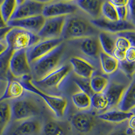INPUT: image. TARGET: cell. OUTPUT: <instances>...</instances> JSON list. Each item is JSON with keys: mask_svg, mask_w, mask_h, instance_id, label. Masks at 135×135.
<instances>
[{"mask_svg": "<svg viewBox=\"0 0 135 135\" xmlns=\"http://www.w3.org/2000/svg\"><path fill=\"white\" fill-rule=\"evenodd\" d=\"M97 28L91 23L78 16L66 17L61 38L64 39L86 38L97 34Z\"/></svg>", "mask_w": 135, "mask_h": 135, "instance_id": "6da1fadb", "label": "cell"}, {"mask_svg": "<svg viewBox=\"0 0 135 135\" xmlns=\"http://www.w3.org/2000/svg\"><path fill=\"white\" fill-rule=\"evenodd\" d=\"M64 49V43H61L49 54L31 64L36 80H41L58 68Z\"/></svg>", "mask_w": 135, "mask_h": 135, "instance_id": "7a4b0ae2", "label": "cell"}, {"mask_svg": "<svg viewBox=\"0 0 135 135\" xmlns=\"http://www.w3.org/2000/svg\"><path fill=\"white\" fill-rule=\"evenodd\" d=\"M8 47L13 51L30 49L41 41L37 34L22 29L20 28H12L5 38Z\"/></svg>", "mask_w": 135, "mask_h": 135, "instance_id": "3957f363", "label": "cell"}, {"mask_svg": "<svg viewBox=\"0 0 135 135\" xmlns=\"http://www.w3.org/2000/svg\"><path fill=\"white\" fill-rule=\"evenodd\" d=\"M20 83L22 84L24 89L41 97L56 116L60 118L64 115L68 105L66 99L62 97L53 96L45 94L40 89L36 87V86L31 83V80L27 78V76L24 77L22 81Z\"/></svg>", "mask_w": 135, "mask_h": 135, "instance_id": "277c9868", "label": "cell"}, {"mask_svg": "<svg viewBox=\"0 0 135 135\" xmlns=\"http://www.w3.org/2000/svg\"><path fill=\"white\" fill-rule=\"evenodd\" d=\"M12 118L17 122L31 119L39 114L38 105L29 99H22L14 101L11 105Z\"/></svg>", "mask_w": 135, "mask_h": 135, "instance_id": "5b68a950", "label": "cell"}, {"mask_svg": "<svg viewBox=\"0 0 135 135\" xmlns=\"http://www.w3.org/2000/svg\"><path fill=\"white\" fill-rule=\"evenodd\" d=\"M9 72L14 78H24L31 72V67L26 55V50L14 51L9 62Z\"/></svg>", "mask_w": 135, "mask_h": 135, "instance_id": "8992f818", "label": "cell"}, {"mask_svg": "<svg viewBox=\"0 0 135 135\" xmlns=\"http://www.w3.org/2000/svg\"><path fill=\"white\" fill-rule=\"evenodd\" d=\"M16 8L11 20H18L42 15L45 6V2L31 0H16Z\"/></svg>", "mask_w": 135, "mask_h": 135, "instance_id": "52a82bcc", "label": "cell"}, {"mask_svg": "<svg viewBox=\"0 0 135 135\" xmlns=\"http://www.w3.org/2000/svg\"><path fill=\"white\" fill-rule=\"evenodd\" d=\"M66 16L52 17L45 18L40 31L37 34L41 40H47L61 37Z\"/></svg>", "mask_w": 135, "mask_h": 135, "instance_id": "ba28073f", "label": "cell"}, {"mask_svg": "<svg viewBox=\"0 0 135 135\" xmlns=\"http://www.w3.org/2000/svg\"><path fill=\"white\" fill-rule=\"evenodd\" d=\"M63 38L61 37L41 41L32 47L27 49L26 55L30 64L49 54L53 49L63 43Z\"/></svg>", "mask_w": 135, "mask_h": 135, "instance_id": "9c48e42d", "label": "cell"}, {"mask_svg": "<svg viewBox=\"0 0 135 135\" xmlns=\"http://www.w3.org/2000/svg\"><path fill=\"white\" fill-rule=\"evenodd\" d=\"M71 70V67L69 65H63L50 72L49 74L39 80H35L32 82L34 85H38L47 89L57 88L68 75Z\"/></svg>", "mask_w": 135, "mask_h": 135, "instance_id": "30bf717a", "label": "cell"}, {"mask_svg": "<svg viewBox=\"0 0 135 135\" xmlns=\"http://www.w3.org/2000/svg\"><path fill=\"white\" fill-rule=\"evenodd\" d=\"M78 7L74 2H57L45 4L42 15L45 18L66 16L76 12Z\"/></svg>", "mask_w": 135, "mask_h": 135, "instance_id": "8fae6325", "label": "cell"}, {"mask_svg": "<svg viewBox=\"0 0 135 135\" xmlns=\"http://www.w3.org/2000/svg\"><path fill=\"white\" fill-rule=\"evenodd\" d=\"M91 23L100 29L112 33H118L123 31H134V25L129 20L112 22L105 18H97L91 20Z\"/></svg>", "mask_w": 135, "mask_h": 135, "instance_id": "7c38bea8", "label": "cell"}, {"mask_svg": "<svg viewBox=\"0 0 135 135\" xmlns=\"http://www.w3.org/2000/svg\"><path fill=\"white\" fill-rule=\"evenodd\" d=\"M45 21V18L43 15H39L23 19L11 20L7 23V26L12 28H20L37 34L43 27Z\"/></svg>", "mask_w": 135, "mask_h": 135, "instance_id": "4fadbf2b", "label": "cell"}, {"mask_svg": "<svg viewBox=\"0 0 135 135\" xmlns=\"http://www.w3.org/2000/svg\"><path fill=\"white\" fill-rule=\"evenodd\" d=\"M24 91L25 89L22 83L18 80H15L10 73L8 72L6 86L3 95L0 97V102L9 99L19 98L24 93Z\"/></svg>", "mask_w": 135, "mask_h": 135, "instance_id": "5bb4252c", "label": "cell"}, {"mask_svg": "<svg viewBox=\"0 0 135 135\" xmlns=\"http://www.w3.org/2000/svg\"><path fill=\"white\" fill-rule=\"evenodd\" d=\"M74 73L80 78L89 79L92 77L95 68L86 60L78 57H73L70 59Z\"/></svg>", "mask_w": 135, "mask_h": 135, "instance_id": "9a60e30c", "label": "cell"}, {"mask_svg": "<svg viewBox=\"0 0 135 135\" xmlns=\"http://www.w3.org/2000/svg\"><path fill=\"white\" fill-rule=\"evenodd\" d=\"M71 123L77 131L81 133H87L93 127L94 118L89 113L80 112L72 117Z\"/></svg>", "mask_w": 135, "mask_h": 135, "instance_id": "2e32d148", "label": "cell"}, {"mask_svg": "<svg viewBox=\"0 0 135 135\" xmlns=\"http://www.w3.org/2000/svg\"><path fill=\"white\" fill-rule=\"evenodd\" d=\"M40 124L37 120L28 119L20 121L13 128L9 135H36L40 131Z\"/></svg>", "mask_w": 135, "mask_h": 135, "instance_id": "e0dca14e", "label": "cell"}, {"mask_svg": "<svg viewBox=\"0 0 135 135\" xmlns=\"http://www.w3.org/2000/svg\"><path fill=\"white\" fill-rule=\"evenodd\" d=\"M125 90H126V87L124 84L117 83L108 84V86L103 92L108 98V109L114 108L118 105Z\"/></svg>", "mask_w": 135, "mask_h": 135, "instance_id": "ac0fdd59", "label": "cell"}, {"mask_svg": "<svg viewBox=\"0 0 135 135\" xmlns=\"http://www.w3.org/2000/svg\"><path fill=\"white\" fill-rule=\"evenodd\" d=\"M118 105L120 111L124 112H131V109L134 108L135 84L134 80L126 89Z\"/></svg>", "mask_w": 135, "mask_h": 135, "instance_id": "d6986e66", "label": "cell"}, {"mask_svg": "<svg viewBox=\"0 0 135 135\" xmlns=\"http://www.w3.org/2000/svg\"><path fill=\"white\" fill-rule=\"evenodd\" d=\"M134 116L133 112H124L120 110L108 111L98 115V118L107 122L122 123Z\"/></svg>", "mask_w": 135, "mask_h": 135, "instance_id": "ffe728a7", "label": "cell"}, {"mask_svg": "<svg viewBox=\"0 0 135 135\" xmlns=\"http://www.w3.org/2000/svg\"><path fill=\"white\" fill-rule=\"evenodd\" d=\"M80 49L86 56L96 58L98 57L100 53V45L98 39L94 37L84 38L80 43Z\"/></svg>", "mask_w": 135, "mask_h": 135, "instance_id": "44dd1931", "label": "cell"}, {"mask_svg": "<svg viewBox=\"0 0 135 135\" xmlns=\"http://www.w3.org/2000/svg\"><path fill=\"white\" fill-rule=\"evenodd\" d=\"M103 2L102 1H76L74 3L77 7H79L84 12L94 18V19L99 18L101 14V6Z\"/></svg>", "mask_w": 135, "mask_h": 135, "instance_id": "7402d4cb", "label": "cell"}, {"mask_svg": "<svg viewBox=\"0 0 135 135\" xmlns=\"http://www.w3.org/2000/svg\"><path fill=\"white\" fill-rule=\"evenodd\" d=\"M101 66L103 72L107 74H112L118 69L119 62L112 55H108L103 51L99 53Z\"/></svg>", "mask_w": 135, "mask_h": 135, "instance_id": "603a6c76", "label": "cell"}, {"mask_svg": "<svg viewBox=\"0 0 135 135\" xmlns=\"http://www.w3.org/2000/svg\"><path fill=\"white\" fill-rule=\"evenodd\" d=\"M12 119L11 105L8 101L0 102V135H3Z\"/></svg>", "mask_w": 135, "mask_h": 135, "instance_id": "cb8c5ba5", "label": "cell"}, {"mask_svg": "<svg viewBox=\"0 0 135 135\" xmlns=\"http://www.w3.org/2000/svg\"><path fill=\"white\" fill-rule=\"evenodd\" d=\"M99 45L103 49V52L108 55H112L115 48V40L109 34L101 32L99 34L98 38Z\"/></svg>", "mask_w": 135, "mask_h": 135, "instance_id": "d4e9b609", "label": "cell"}, {"mask_svg": "<svg viewBox=\"0 0 135 135\" xmlns=\"http://www.w3.org/2000/svg\"><path fill=\"white\" fill-rule=\"evenodd\" d=\"M13 51L9 47L0 55V80L7 81L9 72V62Z\"/></svg>", "mask_w": 135, "mask_h": 135, "instance_id": "484cf974", "label": "cell"}, {"mask_svg": "<svg viewBox=\"0 0 135 135\" xmlns=\"http://www.w3.org/2000/svg\"><path fill=\"white\" fill-rule=\"evenodd\" d=\"M17 6L16 0H6L3 1L2 5L0 6V12L2 18L4 22L8 23L11 20L16 8Z\"/></svg>", "mask_w": 135, "mask_h": 135, "instance_id": "4316f807", "label": "cell"}, {"mask_svg": "<svg viewBox=\"0 0 135 135\" xmlns=\"http://www.w3.org/2000/svg\"><path fill=\"white\" fill-rule=\"evenodd\" d=\"M90 86L93 93H103L109 84V80L102 75H94L90 79Z\"/></svg>", "mask_w": 135, "mask_h": 135, "instance_id": "83f0119b", "label": "cell"}, {"mask_svg": "<svg viewBox=\"0 0 135 135\" xmlns=\"http://www.w3.org/2000/svg\"><path fill=\"white\" fill-rule=\"evenodd\" d=\"M72 100L76 108L78 109L86 110L91 108V97L81 91L72 95Z\"/></svg>", "mask_w": 135, "mask_h": 135, "instance_id": "f1b7e54d", "label": "cell"}, {"mask_svg": "<svg viewBox=\"0 0 135 135\" xmlns=\"http://www.w3.org/2000/svg\"><path fill=\"white\" fill-rule=\"evenodd\" d=\"M91 105L95 109L99 111H103L108 108V98L104 93H94L91 97Z\"/></svg>", "mask_w": 135, "mask_h": 135, "instance_id": "f546056e", "label": "cell"}, {"mask_svg": "<svg viewBox=\"0 0 135 135\" xmlns=\"http://www.w3.org/2000/svg\"><path fill=\"white\" fill-rule=\"evenodd\" d=\"M101 14L103 15L105 19L109 21L115 22L119 20L115 7L109 1L103 2L101 6Z\"/></svg>", "mask_w": 135, "mask_h": 135, "instance_id": "4dcf8cb0", "label": "cell"}, {"mask_svg": "<svg viewBox=\"0 0 135 135\" xmlns=\"http://www.w3.org/2000/svg\"><path fill=\"white\" fill-rule=\"evenodd\" d=\"M43 132L45 135H64V129L58 123L49 122L44 126Z\"/></svg>", "mask_w": 135, "mask_h": 135, "instance_id": "1f68e13d", "label": "cell"}, {"mask_svg": "<svg viewBox=\"0 0 135 135\" xmlns=\"http://www.w3.org/2000/svg\"><path fill=\"white\" fill-rule=\"evenodd\" d=\"M74 83H76L77 86L79 87V89L81 90V92L84 93L89 97H91L93 95L92 89H91V86H90V81L89 79H84L82 78H74Z\"/></svg>", "mask_w": 135, "mask_h": 135, "instance_id": "d6a6232c", "label": "cell"}, {"mask_svg": "<svg viewBox=\"0 0 135 135\" xmlns=\"http://www.w3.org/2000/svg\"><path fill=\"white\" fill-rule=\"evenodd\" d=\"M119 62V66L118 68L120 67V69L124 72L125 74H127L128 76H132L133 75L134 72L135 70V64L134 62L132 63H130L128 62L126 60L122 61H118Z\"/></svg>", "mask_w": 135, "mask_h": 135, "instance_id": "836d02e7", "label": "cell"}, {"mask_svg": "<svg viewBox=\"0 0 135 135\" xmlns=\"http://www.w3.org/2000/svg\"><path fill=\"white\" fill-rule=\"evenodd\" d=\"M130 47H131V45L130 42L126 38H123L121 37H118L115 41V48L118 50L125 52Z\"/></svg>", "mask_w": 135, "mask_h": 135, "instance_id": "e575fe53", "label": "cell"}, {"mask_svg": "<svg viewBox=\"0 0 135 135\" xmlns=\"http://www.w3.org/2000/svg\"><path fill=\"white\" fill-rule=\"evenodd\" d=\"M117 35L118 37H121L123 38H126V40L128 41L131 43V46L134 47V43H135V35L134 31H123V32H120L117 33Z\"/></svg>", "mask_w": 135, "mask_h": 135, "instance_id": "d590c367", "label": "cell"}, {"mask_svg": "<svg viewBox=\"0 0 135 135\" xmlns=\"http://www.w3.org/2000/svg\"><path fill=\"white\" fill-rule=\"evenodd\" d=\"M115 9H116L117 14H118V20H121V21L127 20V18H128L127 6L115 7Z\"/></svg>", "mask_w": 135, "mask_h": 135, "instance_id": "8d00e7d4", "label": "cell"}, {"mask_svg": "<svg viewBox=\"0 0 135 135\" xmlns=\"http://www.w3.org/2000/svg\"><path fill=\"white\" fill-rule=\"evenodd\" d=\"M125 60L128 62L132 63L134 62L135 60V47H130L127 50L125 51Z\"/></svg>", "mask_w": 135, "mask_h": 135, "instance_id": "74e56055", "label": "cell"}, {"mask_svg": "<svg viewBox=\"0 0 135 135\" xmlns=\"http://www.w3.org/2000/svg\"><path fill=\"white\" fill-rule=\"evenodd\" d=\"M135 2L132 1H128V3L127 4L128 8V17L131 16V18L132 19V21H134V9H135Z\"/></svg>", "mask_w": 135, "mask_h": 135, "instance_id": "f35d334b", "label": "cell"}, {"mask_svg": "<svg viewBox=\"0 0 135 135\" xmlns=\"http://www.w3.org/2000/svg\"><path fill=\"white\" fill-rule=\"evenodd\" d=\"M112 56L118 61H124L125 60V52H123L118 49H115L112 54Z\"/></svg>", "mask_w": 135, "mask_h": 135, "instance_id": "ab89813d", "label": "cell"}, {"mask_svg": "<svg viewBox=\"0 0 135 135\" xmlns=\"http://www.w3.org/2000/svg\"><path fill=\"white\" fill-rule=\"evenodd\" d=\"M12 27L8 26L3 28H0V41H5V38L6 37L7 35L12 30Z\"/></svg>", "mask_w": 135, "mask_h": 135, "instance_id": "60d3db41", "label": "cell"}, {"mask_svg": "<svg viewBox=\"0 0 135 135\" xmlns=\"http://www.w3.org/2000/svg\"><path fill=\"white\" fill-rule=\"evenodd\" d=\"M109 2L115 7L127 6L128 3V1H126V0H112V1H109Z\"/></svg>", "mask_w": 135, "mask_h": 135, "instance_id": "b9f144b4", "label": "cell"}, {"mask_svg": "<svg viewBox=\"0 0 135 135\" xmlns=\"http://www.w3.org/2000/svg\"><path fill=\"white\" fill-rule=\"evenodd\" d=\"M7 81H4V80H0V97L3 95V93H4L5 89H6V86Z\"/></svg>", "mask_w": 135, "mask_h": 135, "instance_id": "7bdbcfd3", "label": "cell"}, {"mask_svg": "<svg viewBox=\"0 0 135 135\" xmlns=\"http://www.w3.org/2000/svg\"><path fill=\"white\" fill-rule=\"evenodd\" d=\"M8 48V45H7L5 41H0V55L3 54L5 51Z\"/></svg>", "mask_w": 135, "mask_h": 135, "instance_id": "ee69618b", "label": "cell"}, {"mask_svg": "<svg viewBox=\"0 0 135 135\" xmlns=\"http://www.w3.org/2000/svg\"><path fill=\"white\" fill-rule=\"evenodd\" d=\"M134 116H132V118L129 119V122H128V128L134 130Z\"/></svg>", "mask_w": 135, "mask_h": 135, "instance_id": "f6af8a7d", "label": "cell"}, {"mask_svg": "<svg viewBox=\"0 0 135 135\" xmlns=\"http://www.w3.org/2000/svg\"><path fill=\"white\" fill-rule=\"evenodd\" d=\"M109 135H127L124 131H115L112 132Z\"/></svg>", "mask_w": 135, "mask_h": 135, "instance_id": "bcb514c9", "label": "cell"}, {"mask_svg": "<svg viewBox=\"0 0 135 135\" xmlns=\"http://www.w3.org/2000/svg\"><path fill=\"white\" fill-rule=\"evenodd\" d=\"M6 26H7V25L4 22V20H3V18H2V15H1V12H0V28H3L6 27Z\"/></svg>", "mask_w": 135, "mask_h": 135, "instance_id": "7dc6e473", "label": "cell"}, {"mask_svg": "<svg viewBox=\"0 0 135 135\" xmlns=\"http://www.w3.org/2000/svg\"><path fill=\"white\" fill-rule=\"evenodd\" d=\"M2 2H3V1H2V0H0V6H1V5H2Z\"/></svg>", "mask_w": 135, "mask_h": 135, "instance_id": "c3c4849f", "label": "cell"}]
</instances>
